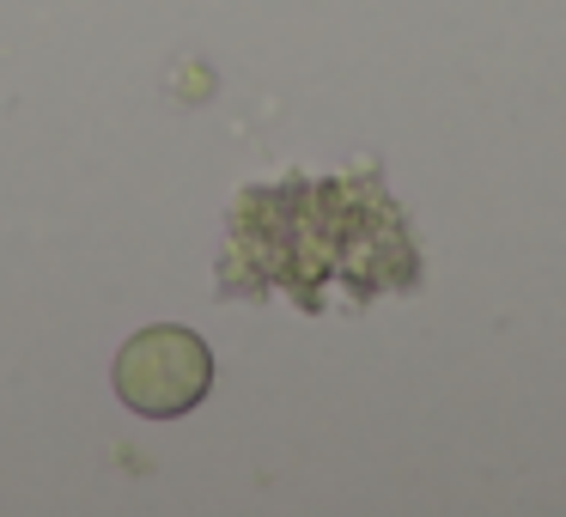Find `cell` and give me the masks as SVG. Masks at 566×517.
<instances>
[{
	"label": "cell",
	"instance_id": "1",
	"mask_svg": "<svg viewBox=\"0 0 566 517\" xmlns=\"http://www.w3.org/2000/svg\"><path fill=\"white\" fill-rule=\"evenodd\" d=\"M111 383L123 395V408H135L140 420H184L213 390V354L184 323H153V329H135L116 347Z\"/></svg>",
	"mask_w": 566,
	"mask_h": 517
}]
</instances>
